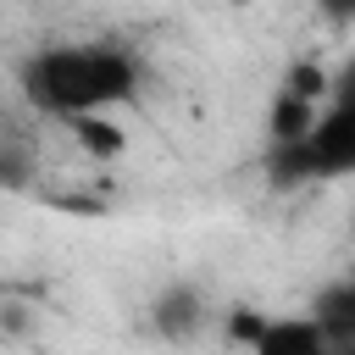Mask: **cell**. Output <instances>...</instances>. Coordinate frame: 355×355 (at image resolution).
<instances>
[{
	"instance_id": "obj_4",
	"label": "cell",
	"mask_w": 355,
	"mask_h": 355,
	"mask_svg": "<svg viewBox=\"0 0 355 355\" xmlns=\"http://www.w3.org/2000/svg\"><path fill=\"white\" fill-rule=\"evenodd\" d=\"M349 233H355V211H349Z\"/></svg>"
},
{
	"instance_id": "obj_2",
	"label": "cell",
	"mask_w": 355,
	"mask_h": 355,
	"mask_svg": "<svg viewBox=\"0 0 355 355\" xmlns=\"http://www.w3.org/2000/svg\"><path fill=\"white\" fill-rule=\"evenodd\" d=\"M211 327H216V311H211V300H205L194 283H166V288L150 300V333H155L161 344L189 349V344H200Z\"/></svg>"
},
{
	"instance_id": "obj_3",
	"label": "cell",
	"mask_w": 355,
	"mask_h": 355,
	"mask_svg": "<svg viewBox=\"0 0 355 355\" xmlns=\"http://www.w3.org/2000/svg\"><path fill=\"white\" fill-rule=\"evenodd\" d=\"M244 355H322V322L311 311L300 316H261Z\"/></svg>"
},
{
	"instance_id": "obj_5",
	"label": "cell",
	"mask_w": 355,
	"mask_h": 355,
	"mask_svg": "<svg viewBox=\"0 0 355 355\" xmlns=\"http://www.w3.org/2000/svg\"><path fill=\"white\" fill-rule=\"evenodd\" d=\"M239 6H250V0H239Z\"/></svg>"
},
{
	"instance_id": "obj_1",
	"label": "cell",
	"mask_w": 355,
	"mask_h": 355,
	"mask_svg": "<svg viewBox=\"0 0 355 355\" xmlns=\"http://www.w3.org/2000/svg\"><path fill=\"white\" fill-rule=\"evenodd\" d=\"M17 89L28 111L78 122L94 111H122L139 94V61L128 44L78 39V44H39L17 61Z\"/></svg>"
}]
</instances>
